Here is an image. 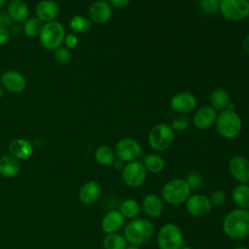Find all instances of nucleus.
<instances>
[{
    "instance_id": "nucleus-1",
    "label": "nucleus",
    "mask_w": 249,
    "mask_h": 249,
    "mask_svg": "<svg viewBox=\"0 0 249 249\" xmlns=\"http://www.w3.org/2000/svg\"><path fill=\"white\" fill-rule=\"evenodd\" d=\"M226 235L232 239H241L249 234V209L237 208L229 212L223 220Z\"/></svg>"
},
{
    "instance_id": "nucleus-2",
    "label": "nucleus",
    "mask_w": 249,
    "mask_h": 249,
    "mask_svg": "<svg viewBox=\"0 0 249 249\" xmlns=\"http://www.w3.org/2000/svg\"><path fill=\"white\" fill-rule=\"evenodd\" d=\"M154 234L153 223L144 218H138L127 223L124 229V236L129 244L141 245L148 242Z\"/></svg>"
},
{
    "instance_id": "nucleus-3",
    "label": "nucleus",
    "mask_w": 249,
    "mask_h": 249,
    "mask_svg": "<svg viewBox=\"0 0 249 249\" xmlns=\"http://www.w3.org/2000/svg\"><path fill=\"white\" fill-rule=\"evenodd\" d=\"M191 187L188 182L181 178H174L167 181L161 189V196L170 205H179L191 196Z\"/></svg>"
},
{
    "instance_id": "nucleus-4",
    "label": "nucleus",
    "mask_w": 249,
    "mask_h": 249,
    "mask_svg": "<svg viewBox=\"0 0 249 249\" xmlns=\"http://www.w3.org/2000/svg\"><path fill=\"white\" fill-rule=\"evenodd\" d=\"M216 127L219 134L227 139H232L239 135L242 129V121L235 111L223 110L218 114Z\"/></svg>"
},
{
    "instance_id": "nucleus-5",
    "label": "nucleus",
    "mask_w": 249,
    "mask_h": 249,
    "mask_svg": "<svg viewBox=\"0 0 249 249\" xmlns=\"http://www.w3.org/2000/svg\"><path fill=\"white\" fill-rule=\"evenodd\" d=\"M66 35L64 26L56 20L50 21L43 24L39 34V42L41 46L49 51H54L62 46L64 37Z\"/></svg>"
},
{
    "instance_id": "nucleus-6",
    "label": "nucleus",
    "mask_w": 249,
    "mask_h": 249,
    "mask_svg": "<svg viewBox=\"0 0 249 249\" xmlns=\"http://www.w3.org/2000/svg\"><path fill=\"white\" fill-rule=\"evenodd\" d=\"M175 139V131L167 124H158L154 125L148 135L150 147L158 152L168 149Z\"/></svg>"
},
{
    "instance_id": "nucleus-7",
    "label": "nucleus",
    "mask_w": 249,
    "mask_h": 249,
    "mask_svg": "<svg viewBox=\"0 0 249 249\" xmlns=\"http://www.w3.org/2000/svg\"><path fill=\"white\" fill-rule=\"evenodd\" d=\"M184 238L180 228L174 223H166L160 229L157 236V244L160 249H180Z\"/></svg>"
},
{
    "instance_id": "nucleus-8",
    "label": "nucleus",
    "mask_w": 249,
    "mask_h": 249,
    "mask_svg": "<svg viewBox=\"0 0 249 249\" xmlns=\"http://www.w3.org/2000/svg\"><path fill=\"white\" fill-rule=\"evenodd\" d=\"M220 14L231 21H241L249 17V0H220Z\"/></svg>"
},
{
    "instance_id": "nucleus-9",
    "label": "nucleus",
    "mask_w": 249,
    "mask_h": 249,
    "mask_svg": "<svg viewBox=\"0 0 249 249\" xmlns=\"http://www.w3.org/2000/svg\"><path fill=\"white\" fill-rule=\"evenodd\" d=\"M147 175V170L143 161L138 160L126 162L122 169V178L129 188H138L143 185Z\"/></svg>"
},
{
    "instance_id": "nucleus-10",
    "label": "nucleus",
    "mask_w": 249,
    "mask_h": 249,
    "mask_svg": "<svg viewBox=\"0 0 249 249\" xmlns=\"http://www.w3.org/2000/svg\"><path fill=\"white\" fill-rule=\"evenodd\" d=\"M115 156L123 162L136 160L142 153L141 145L134 139L123 138L115 146Z\"/></svg>"
},
{
    "instance_id": "nucleus-11",
    "label": "nucleus",
    "mask_w": 249,
    "mask_h": 249,
    "mask_svg": "<svg viewBox=\"0 0 249 249\" xmlns=\"http://www.w3.org/2000/svg\"><path fill=\"white\" fill-rule=\"evenodd\" d=\"M0 84L3 89L12 93H20L26 87L25 77L18 71L7 70L0 77Z\"/></svg>"
},
{
    "instance_id": "nucleus-12",
    "label": "nucleus",
    "mask_w": 249,
    "mask_h": 249,
    "mask_svg": "<svg viewBox=\"0 0 249 249\" xmlns=\"http://www.w3.org/2000/svg\"><path fill=\"white\" fill-rule=\"evenodd\" d=\"M231 176L240 184L249 182V160L241 155L233 156L229 162Z\"/></svg>"
},
{
    "instance_id": "nucleus-13",
    "label": "nucleus",
    "mask_w": 249,
    "mask_h": 249,
    "mask_svg": "<svg viewBox=\"0 0 249 249\" xmlns=\"http://www.w3.org/2000/svg\"><path fill=\"white\" fill-rule=\"evenodd\" d=\"M196 106V96L189 91H181L174 94L170 99L171 109L179 114H187Z\"/></svg>"
},
{
    "instance_id": "nucleus-14",
    "label": "nucleus",
    "mask_w": 249,
    "mask_h": 249,
    "mask_svg": "<svg viewBox=\"0 0 249 249\" xmlns=\"http://www.w3.org/2000/svg\"><path fill=\"white\" fill-rule=\"evenodd\" d=\"M186 208L193 216L203 217L211 211L212 204L206 196L193 195L186 200Z\"/></svg>"
},
{
    "instance_id": "nucleus-15",
    "label": "nucleus",
    "mask_w": 249,
    "mask_h": 249,
    "mask_svg": "<svg viewBox=\"0 0 249 249\" xmlns=\"http://www.w3.org/2000/svg\"><path fill=\"white\" fill-rule=\"evenodd\" d=\"M217 117V111L211 105H204L195 113L193 123L198 129H207L216 123Z\"/></svg>"
},
{
    "instance_id": "nucleus-16",
    "label": "nucleus",
    "mask_w": 249,
    "mask_h": 249,
    "mask_svg": "<svg viewBox=\"0 0 249 249\" xmlns=\"http://www.w3.org/2000/svg\"><path fill=\"white\" fill-rule=\"evenodd\" d=\"M89 19L95 23L102 24L107 22L112 16V7L105 0L93 2L89 9Z\"/></svg>"
},
{
    "instance_id": "nucleus-17",
    "label": "nucleus",
    "mask_w": 249,
    "mask_h": 249,
    "mask_svg": "<svg viewBox=\"0 0 249 249\" xmlns=\"http://www.w3.org/2000/svg\"><path fill=\"white\" fill-rule=\"evenodd\" d=\"M59 14V6L54 0H42L35 7V17L42 22L55 20Z\"/></svg>"
},
{
    "instance_id": "nucleus-18",
    "label": "nucleus",
    "mask_w": 249,
    "mask_h": 249,
    "mask_svg": "<svg viewBox=\"0 0 249 249\" xmlns=\"http://www.w3.org/2000/svg\"><path fill=\"white\" fill-rule=\"evenodd\" d=\"M6 13L16 23L24 22L29 18V8L23 0H11Z\"/></svg>"
},
{
    "instance_id": "nucleus-19",
    "label": "nucleus",
    "mask_w": 249,
    "mask_h": 249,
    "mask_svg": "<svg viewBox=\"0 0 249 249\" xmlns=\"http://www.w3.org/2000/svg\"><path fill=\"white\" fill-rule=\"evenodd\" d=\"M33 144L23 138H15L9 144V151L18 160H26L33 154Z\"/></svg>"
},
{
    "instance_id": "nucleus-20",
    "label": "nucleus",
    "mask_w": 249,
    "mask_h": 249,
    "mask_svg": "<svg viewBox=\"0 0 249 249\" xmlns=\"http://www.w3.org/2000/svg\"><path fill=\"white\" fill-rule=\"evenodd\" d=\"M124 217L118 210H111L105 214L101 221V229L106 233L117 232L124 224Z\"/></svg>"
},
{
    "instance_id": "nucleus-21",
    "label": "nucleus",
    "mask_w": 249,
    "mask_h": 249,
    "mask_svg": "<svg viewBox=\"0 0 249 249\" xmlns=\"http://www.w3.org/2000/svg\"><path fill=\"white\" fill-rule=\"evenodd\" d=\"M101 188L96 181L86 182L79 191V198L84 204H93L100 196Z\"/></svg>"
},
{
    "instance_id": "nucleus-22",
    "label": "nucleus",
    "mask_w": 249,
    "mask_h": 249,
    "mask_svg": "<svg viewBox=\"0 0 249 249\" xmlns=\"http://www.w3.org/2000/svg\"><path fill=\"white\" fill-rule=\"evenodd\" d=\"M163 202L156 194H148L142 200V209L144 213L151 218H157L163 212Z\"/></svg>"
},
{
    "instance_id": "nucleus-23",
    "label": "nucleus",
    "mask_w": 249,
    "mask_h": 249,
    "mask_svg": "<svg viewBox=\"0 0 249 249\" xmlns=\"http://www.w3.org/2000/svg\"><path fill=\"white\" fill-rule=\"evenodd\" d=\"M18 160L12 155H4L0 158V174L7 178H12L19 172Z\"/></svg>"
},
{
    "instance_id": "nucleus-24",
    "label": "nucleus",
    "mask_w": 249,
    "mask_h": 249,
    "mask_svg": "<svg viewBox=\"0 0 249 249\" xmlns=\"http://www.w3.org/2000/svg\"><path fill=\"white\" fill-rule=\"evenodd\" d=\"M231 198L239 208L249 209V185L235 186L231 191Z\"/></svg>"
},
{
    "instance_id": "nucleus-25",
    "label": "nucleus",
    "mask_w": 249,
    "mask_h": 249,
    "mask_svg": "<svg viewBox=\"0 0 249 249\" xmlns=\"http://www.w3.org/2000/svg\"><path fill=\"white\" fill-rule=\"evenodd\" d=\"M231 103L229 92L224 89H216L210 94V104L217 111H223L228 108Z\"/></svg>"
},
{
    "instance_id": "nucleus-26",
    "label": "nucleus",
    "mask_w": 249,
    "mask_h": 249,
    "mask_svg": "<svg viewBox=\"0 0 249 249\" xmlns=\"http://www.w3.org/2000/svg\"><path fill=\"white\" fill-rule=\"evenodd\" d=\"M69 27L72 30V33H86L91 29L92 23L89 18L82 15H76L71 18Z\"/></svg>"
},
{
    "instance_id": "nucleus-27",
    "label": "nucleus",
    "mask_w": 249,
    "mask_h": 249,
    "mask_svg": "<svg viewBox=\"0 0 249 249\" xmlns=\"http://www.w3.org/2000/svg\"><path fill=\"white\" fill-rule=\"evenodd\" d=\"M104 249H125L128 245L125 237L120 233H107L103 238Z\"/></svg>"
},
{
    "instance_id": "nucleus-28",
    "label": "nucleus",
    "mask_w": 249,
    "mask_h": 249,
    "mask_svg": "<svg viewBox=\"0 0 249 249\" xmlns=\"http://www.w3.org/2000/svg\"><path fill=\"white\" fill-rule=\"evenodd\" d=\"M115 157V152L108 146H99L94 152L95 160L103 166L113 164Z\"/></svg>"
},
{
    "instance_id": "nucleus-29",
    "label": "nucleus",
    "mask_w": 249,
    "mask_h": 249,
    "mask_svg": "<svg viewBox=\"0 0 249 249\" xmlns=\"http://www.w3.org/2000/svg\"><path fill=\"white\" fill-rule=\"evenodd\" d=\"M143 163L146 170L152 173H160L164 168L163 159L157 154H149L145 156Z\"/></svg>"
},
{
    "instance_id": "nucleus-30",
    "label": "nucleus",
    "mask_w": 249,
    "mask_h": 249,
    "mask_svg": "<svg viewBox=\"0 0 249 249\" xmlns=\"http://www.w3.org/2000/svg\"><path fill=\"white\" fill-rule=\"evenodd\" d=\"M42 27H43V22L37 17H31V18H28L23 22L22 31L24 35H26L27 37L34 38L39 36Z\"/></svg>"
},
{
    "instance_id": "nucleus-31",
    "label": "nucleus",
    "mask_w": 249,
    "mask_h": 249,
    "mask_svg": "<svg viewBox=\"0 0 249 249\" xmlns=\"http://www.w3.org/2000/svg\"><path fill=\"white\" fill-rule=\"evenodd\" d=\"M139 211H140V205L133 198H126L121 203L120 212L123 214L124 218L133 219L139 214Z\"/></svg>"
},
{
    "instance_id": "nucleus-32",
    "label": "nucleus",
    "mask_w": 249,
    "mask_h": 249,
    "mask_svg": "<svg viewBox=\"0 0 249 249\" xmlns=\"http://www.w3.org/2000/svg\"><path fill=\"white\" fill-rule=\"evenodd\" d=\"M54 61L59 65H67L72 59V53L69 49L64 46H60L53 51V53Z\"/></svg>"
},
{
    "instance_id": "nucleus-33",
    "label": "nucleus",
    "mask_w": 249,
    "mask_h": 249,
    "mask_svg": "<svg viewBox=\"0 0 249 249\" xmlns=\"http://www.w3.org/2000/svg\"><path fill=\"white\" fill-rule=\"evenodd\" d=\"M220 0H199V9L205 15H213L219 11Z\"/></svg>"
},
{
    "instance_id": "nucleus-34",
    "label": "nucleus",
    "mask_w": 249,
    "mask_h": 249,
    "mask_svg": "<svg viewBox=\"0 0 249 249\" xmlns=\"http://www.w3.org/2000/svg\"><path fill=\"white\" fill-rule=\"evenodd\" d=\"M190 124H191L190 119L185 115L180 114L173 119L171 127L173 128L174 131H184L190 126Z\"/></svg>"
},
{
    "instance_id": "nucleus-35",
    "label": "nucleus",
    "mask_w": 249,
    "mask_h": 249,
    "mask_svg": "<svg viewBox=\"0 0 249 249\" xmlns=\"http://www.w3.org/2000/svg\"><path fill=\"white\" fill-rule=\"evenodd\" d=\"M209 200L212 205H215V206L223 205L227 200V194L224 191L217 190L210 195Z\"/></svg>"
},
{
    "instance_id": "nucleus-36",
    "label": "nucleus",
    "mask_w": 249,
    "mask_h": 249,
    "mask_svg": "<svg viewBox=\"0 0 249 249\" xmlns=\"http://www.w3.org/2000/svg\"><path fill=\"white\" fill-rule=\"evenodd\" d=\"M78 43H79V39L75 33L66 34L64 37V40H63L64 47H66L69 50L75 49L78 46Z\"/></svg>"
},
{
    "instance_id": "nucleus-37",
    "label": "nucleus",
    "mask_w": 249,
    "mask_h": 249,
    "mask_svg": "<svg viewBox=\"0 0 249 249\" xmlns=\"http://www.w3.org/2000/svg\"><path fill=\"white\" fill-rule=\"evenodd\" d=\"M12 19L8 16V14L5 12H0V28L1 27H10L12 24Z\"/></svg>"
},
{
    "instance_id": "nucleus-38",
    "label": "nucleus",
    "mask_w": 249,
    "mask_h": 249,
    "mask_svg": "<svg viewBox=\"0 0 249 249\" xmlns=\"http://www.w3.org/2000/svg\"><path fill=\"white\" fill-rule=\"evenodd\" d=\"M186 181L188 182V184L191 187V189L196 188L197 186L200 185V178L196 174H190Z\"/></svg>"
},
{
    "instance_id": "nucleus-39",
    "label": "nucleus",
    "mask_w": 249,
    "mask_h": 249,
    "mask_svg": "<svg viewBox=\"0 0 249 249\" xmlns=\"http://www.w3.org/2000/svg\"><path fill=\"white\" fill-rule=\"evenodd\" d=\"M10 39V31L6 27L0 28V45H5Z\"/></svg>"
},
{
    "instance_id": "nucleus-40",
    "label": "nucleus",
    "mask_w": 249,
    "mask_h": 249,
    "mask_svg": "<svg viewBox=\"0 0 249 249\" xmlns=\"http://www.w3.org/2000/svg\"><path fill=\"white\" fill-rule=\"evenodd\" d=\"M109 4L116 9H123L129 4V0H109Z\"/></svg>"
},
{
    "instance_id": "nucleus-41",
    "label": "nucleus",
    "mask_w": 249,
    "mask_h": 249,
    "mask_svg": "<svg viewBox=\"0 0 249 249\" xmlns=\"http://www.w3.org/2000/svg\"><path fill=\"white\" fill-rule=\"evenodd\" d=\"M242 47H243L244 53L249 56V34L245 37V39L243 41V44H242Z\"/></svg>"
},
{
    "instance_id": "nucleus-42",
    "label": "nucleus",
    "mask_w": 249,
    "mask_h": 249,
    "mask_svg": "<svg viewBox=\"0 0 249 249\" xmlns=\"http://www.w3.org/2000/svg\"><path fill=\"white\" fill-rule=\"evenodd\" d=\"M113 167H114L115 169H117V170H121V169H123V167H124V165H123V161H122V160H114V162H113Z\"/></svg>"
},
{
    "instance_id": "nucleus-43",
    "label": "nucleus",
    "mask_w": 249,
    "mask_h": 249,
    "mask_svg": "<svg viewBox=\"0 0 249 249\" xmlns=\"http://www.w3.org/2000/svg\"><path fill=\"white\" fill-rule=\"evenodd\" d=\"M125 249H139V247L137 245H134V244H128Z\"/></svg>"
},
{
    "instance_id": "nucleus-44",
    "label": "nucleus",
    "mask_w": 249,
    "mask_h": 249,
    "mask_svg": "<svg viewBox=\"0 0 249 249\" xmlns=\"http://www.w3.org/2000/svg\"><path fill=\"white\" fill-rule=\"evenodd\" d=\"M7 0H0V9H2L4 7V5L6 4Z\"/></svg>"
},
{
    "instance_id": "nucleus-45",
    "label": "nucleus",
    "mask_w": 249,
    "mask_h": 249,
    "mask_svg": "<svg viewBox=\"0 0 249 249\" xmlns=\"http://www.w3.org/2000/svg\"><path fill=\"white\" fill-rule=\"evenodd\" d=\"M2 95H3V88H2V86L0 84V98L2 97Z\"/></svg>"
},
{
    "instance_id": "nucleus-46",
    "label": "nucleus",
    "mask_w": 249,
    "mask_h": 249,
    "mask_svg": "<svg viewBox=\"0 0 249 249\" xmlns=\"http://www.w3.org/2000/svg\"><path fill=\"white\" fill-rule=\"evenodd\" d=\"M234 249H248L246 246H237Z\"/></svg>"
},
{
    "instance_id": "nucleus-47",
    "label": "nucleus",
    "mask_w": 249,
    "mask_h": 249,
    "mask_svg": "<svg viewBox=\"0 0 249 249\" xmlns=\"http://www.w3.org/2000/svg\"><path fill=\"white\" fill-rule=\"evenodd\" d=\"M180 249H193V248L190 246H182Z\"/></svg>"
}]
</instances>
